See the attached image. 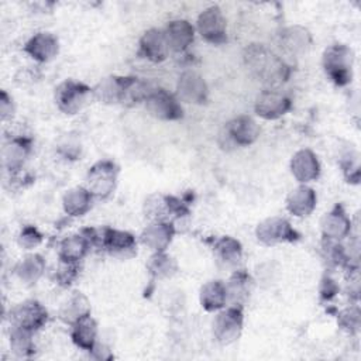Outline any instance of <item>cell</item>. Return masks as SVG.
<instances>
[{
  "instance_id": "cell-13",
  "label": "cell",
  "mask_w": 361,
  "mask_h": 361,
  "mask_svg": "<svg viewBox=\"0 0 361 361\" xmlns=\"http://www.w3.org/2000/svg\"><path fill=\"white\" fill-rule=\"evenodd\" d=\"M178 97L186 103L202 104L207 99V85L204 79L193 71H186L178 80Z\"/></svg>"
},
{
  "instance_id": "cell-24",
  "label": "cell",
  "mask_w": 361,
  "mask_h": 361,
  "mask_svg": "<svg viewBox=\"0 0 361 361\" xmlns=\"http://www.w3.org/2000/svg\"><path fill=\"white\" fill-rule=\"evenodd\" d=\"M312 44V37L309 31L300 25H293L286 28L281 34V47L292 55L305 54Z\"/></svg>"
},
{
  "instance_id": "cell-9",
  "label": "cell",
  "mask_w": 361,
  "mask_h": 361,
  "mask_svg": "<svg viewBox=\"0 0 361 361\" xmlns=\"http://www.w3.org/2000/svg\"><path fill=\"white\" fill-rule=\"evenodd\" d=\"M144 102L145 109L155 118L169 121L178 120L183 116V110L182 106L179 104V100L164 89L151 90Z\"/></svg>"
},
{
  "instance_id": "cell-21",
  "label": "cell",
  "mask_w": 361,
  "mask_h": 361,
  "mask_svg": "<svg viewBox=\"0 0 361 361\" xmlns=\"http://www.w3.org/2000/svg\"><path fill=\"white\" fill-rule=\"evenodd\" d=\"M24 51L38 62H48L58 54V39L49 32H38L28 39Z\"/></svg>"
},
{
  "instance_id": "cell-36",
  "label": "cell",
  "mask_w": 361,
  "mask_h": 361,
  "mask_svg": "<svg viewBox=\"0 0 361 361\" xmlns=\"http://www.w3.org/2000/svg\"><path fill=\"white\" fill-rule=\"evenodd\" d=\"M0 111H1V118L6 120L7 117L13 116V100L11 97L6 93V92H1V97H0Z\"/></svg>"
},
{
  "instance_id": "cell-5",
  "label": "cell",
  "mask_w": 361,
  "mask_h": 361,
  "mask_svg": "<svg viewBox=\"0 0 361 361\" xmlns=\"http://www.w3.org/2000/svg\"><path fill=\"white\" fill-rule=\"evenodd\" d=\"M90 97V87L75 80H65L56 87L55 100L61 111L76 114L85 107Z\"/></svg>"
},
{
  "instance_id": "cell-14",
  "label": "cell",
  "mask_w": 361,
  "mask_h": 361,
  "mask_svg": "<svg viewBox=\"0 0 361 361\" xmlns=\"http://www.w3.org/2000/svg\"><path fill=\"white\" fill-rule=\"evenodd\" d=\"M226 135L228 140L240 147H247L255 142L259 135L258 124L248 116H240L226 126Z\"/></svg>"
},
{
  "instance_id": "cell-11",
  "label": "cell",
  "mask_w": 361,
  "mask_h": 361,
  "mask_svg": "<svg viewBox=\"0 0 361 361\" xmlns=\"http://www.w3.org/2000/svg\"><path fill=\"white\" fill-rule=\"evenodd\" d=\"M226 18L217 6L207 7L197 18V31L203 39L210 44H221L226 41Z\"/></svg>"
},
{
  "instance_id": "cell-20",
  "label": "cell",
  "mask_w": 361,
  "mask_h": 361,
  "mask_svg": "<svg viewBox=\"0 0 361 361\" xmlns=\"http://www.w3.org/2000/svg\"><path fill=\"white\" fill-rule=\"evenodd\" d=\"M316 200V193L312 188L306 185H299L288 195L286 207L293 216L306 217L314 210Z\"/></svg>"
},
{
  "instance_id": "cell-3",
  "label": "cell",
  "mask_w": 361,
  "mask_h": 361,
  "mask_svg": "<svg viewBox=\"0 0 361 361\" xmlns=\"http://www.w3.org/2000/svg\"><path fill=\"white\" fill-rule=\"evenodd\" d=\"M89 238L92 244H100L104 250L110 252V255L117 257L120 259L131 258L137 252L135 238L127 233L113 228H103L100 234H94V230H87Z\"/></svg>"
},
{
  "instance_id": "cell-38",
  "label": "cell",
  "mask_w": 361,
  "mask_h": 361,
  "mask_svg": "<svg viewBox=\"0 0 361 361\" xmlns=\"http://www.w3.org/2000/svg\"><path fill=\"white\" fill-rule=\"evenodd\" d=\"M350 316H351V317H348L347 312H344V313L341 314V324H343L344 327H355V329H357V327H358V323H360L358 310H357V309H351Z\"/></svg>"
},
{
  "instance_id": "cell-34",
  "label": "cell",
  "mask_w": 361,
  "mask_h": 361,
  "mask_svg": "<svg viewBox=\"0 0 361 361\" xmlns=\"http://www.w3.org/2000/svg\"><path fill=\"white\" fill-rule=\"evenodd\" d=\"M41 240H42L41 233L35 227L27 226L21 230V233L18 235V245L24 250H32L37 245H39Z\"/></svg>"
},
{
  "instance_id": "cell-33",
  "label": "cell",
  "mask_w": 361,
  "mask_h": 361,
  "mask_svg": "<svg viewBox=\"0 0 361 361\" xmlns=\"http://www.w3.org/2000/svg\"><path fill=\"white\" fill-rule=\"evenodd\" d=\"M31 336H32L31 331H27V330H24V329L11 326V333H10V345H11V350H13L17 355H20V357L28 355V354L32 351V348H34Z\"/></svg>"
},
{
  "instance_id": "cell-32",
  "label": "cell",
  "mask_w": 361,
  "mask_h": 361,
  "mask_svg": "<svg viewBox=\"0 0 361 361\" xmlns=\"http://www.w3.org/2000/svg\"><path fill=\"white\" fill-rule=\"evenodd\" d=\"M148 269L155 278H168L176 271L175 261L162 252H155L148 261Z\"/></svg>"
},
{
  "instance_id": "cell-19",
  "label": "cell",
  "mask_w": 361,
  "mask_h": 361,
  "mask_svg": "<svg viewBox=\"0 0 361 361\" xmlns=\"http://www.w3.org/2000/svg\"><path fill=\"white\" fill-rule=\"evenodd\" d=\"M140 52L152 62L164 61L169 52L164 31L157 28L145 31L140 39Z\"/></svg>"
},
{
  "instance_id": "cell-12",
  "label": "cell",
  "mask_w": 361,
  "mask_h": 361,
  "mask_svg": "<svg viewBox=\"0 0 361 361\" xmlns=\"http://www.w3.org/2000/svg\"><path fill=\"white\" fill-rule=\"evenodd\" d=\"M290 109V99L274 87L264 89L255 102V111L265 120H275Z\"/></svg>"
},
{
  "instance_id": "cell-28",
  "label": "cell",
  "mask_w": 361,
  "mask_h": 361,
  "mask_svg": "<svg viewBox=\"0 0 361 361\" xmlns=\"http://www.w3.org/2000/svg\"><path fill=\"white\" fill-rule=\"evenodd\" d=\"M72 340L73 343L86 351H93L97 337V324L96 322L89 316L78 320L75 324H72Z\"/></svg>"
},
{
  "instance_id": "cell-23",
  "label": "cell",
  "mask_w": 361,
  "mask_h": 361,
  "mask_svg": "<svg viewBox=\"0 0 361 361\" xmlns=\"http://www.w3.org/2000/svg\"><path fill=\"white\" fill-rule=\"evenodd\" d=\"M90 314V303L82 292H73L61 306L59 317L68 324H75L78 320Z\"/></svg>"
},
{
  "instance_id": "cell-8",
  "label": "cell",
  "mask_w": 361,
  "mask_h": 361,
  "mask_svg": "<svg viewBox=\"0 0 361 361\" xmlns=\"http://www.w3.org/2000/svg\"><path fill=\"white\" fill-rule=\"evenodd\" d=\"M47 319H48L47 310L37 300L21 302L10 312L11 326L24 329L31 333L41 329L47 323Z\"/></svg>"
},
{
  "instance_id": "cell-7",
  "label": "cell",
  "mask_w": 361,
  "mask_h": 361,
  "mask_svg": "<svg viewBox=\"0 0 361 361\" xmlns=\"http://www.w3.org/2000/svg\"><path fill=\"white\" fill-rule=\"evenodd\" d=\"M243 330V312L240 306L231 305L230 307L217 313L213 320V334L221 344L235 341Z\"/></svg>"
},
{
  "instance_id": "cell-30",
  "label": "cell",
  "mask_w": 361,
  "mask_h": 361,
  "mask_svg": "<svg viewBox=\"0 0 361 361\" xmlns=\"http://www.w3.org/2000/svg\"><path fill=\"white\" fill-rule=\"evenodd\" d=\"M251 288H252V281L250 275L244 271H235L228 279V283L226 285L227 299H230L233 305L237 306L250 296Z\"/></svg>"
},
{
  "instance_id": "cell-29",
  "label": "cell",
  "mask_w": 361,
  "mask_h": 361,
  "mask_svg": "<svg viewBox=\"0 0 361 361\" xmlns=\"http://www.w3.org/2000/svg\"><path fill=\"white\" fill-rule=\"evenodd\" d=\"M44 269L45 261L42 259V257L38 254H30L16 265L14 272L23 283L32 285L41 278Z\"/></svg>"
},
{
  "instance_id": "cell-35",
  "label": "cell",
  "mask_w": 361,
  "mask_h": 361,
  "mask_svg": "<svg viewBox=\"0 0 361 361\" xmlns=\"http://www.w3.org/2000/svg\"><path fill=\"white\" fill-rule=\"evenodd\" d=\"M76 278V262L61 261V265L56 271V281L61 285H69Z\"/></svg>"
},
{
  "instance_id": "cell-15",
  "label": "cell",
  "mask_w": 361,
  "mask_h": 361,
  "mask_svg": "<svg viewBox=\"0 0 361 361\" xmlns=\"http://www.w3.org/2000/svg\"><path fill=\"white\" fill-rule=\"evenodd\" d=\"M173 234L175 226L171 221H152L144 228L141 234V241L149 250L155 252H162L171 244Z\"/></svg>"
},
{
  "instance_id": "cell-6",
  "label": "cell",
  "mask_w": 361,
  "mask_h": 361,
  "mask_svg": "<svg viewBox=\"0 0 361 361\" xmlns=\"http://www.w3.org/2000/svg\"><path fill=\"white\" fill-rule=\"evenodd\" d=\"M118 168L111 161H99L87 172V189L93 196L107 197L116 188Z\"/></svg>"
},
{
  "instance_id": "cell-26",
  "label": "cell",
  "mask_w": 361,
  "mask_h": 361,
  "mask_svg": "<svg viewBox=\"0 0 361 361\" xmlns=\"http://www.w3.org/2000/svg\"><path fill=\"white\" fill-rule=\"evenodd\" d=\"M92 241L86 234H72L62 240L59 245V259L66 262H78L89 251Z\"/></svg>"
},
{
  "instance_id": "cell-18",
  "label": "cell",
  "mask_w": 361,
  "mask_h": 361,
  "mask_svg": "<svg viewBox=\"0 0 361 361\" xmlns=\"http://www.w3.org/2000/svg\"><path fill=\"white\" fill-rule=\"evenodd\" d=\"M320 226L324 238L333 241L345 237L351 230V221L340 206H336L331 212L326 213L322 217Z\"/></svg>"
},
{
  "instance_id": "cell-2",
  "label": "cell",
  "mask_w": 361,
  "mask_h": 361,
  "mask_svg": "<svg viewBox=\"0 0 361 361\" xmlns=\"http://www.w3.org/2000/svg\"><path fill=\"white\" fill-rule=\"evenodd\" d=\"M148 93L144 82L123 76L104 78L94 89V96L103 103H137L145 100Z\"/></svg>"
},
{
  "instance_id": "cell-4",
  "label": "cell",
  "mask_w": 361,
  "mask_h": 361,
  "mask_svg": "<svg viewBox=\"0 0 361 361\" xmlns=\"http://www.w3.org/2000/svg\"><path fill=\"white\" fill-rule=\"evenodd\" d=\"M353 54L345 45H331L324 51L323 66L330 79L338 85H347L351 80Z\"/></svg>"
},
{
  "instance_id": "cell-31",
  "label": "cell",
  "mask_w": 361,
  "mask_h": 361,
  "mask_svg": "<svg viewBox=\"0 0 361 361\" xmlns=\"http://www.w3.org/2000/svg\"><path fill=\"white\" fill-rule=\"evenodd\" d=\"M241 244L233 237H221L214 245V255L217 261L230 267L235 265L241 259Z\"/></svg>"
},
{
  "instance_id": "cell-10",
  "label": "cell",
  "mask_w": 361,
  "mask_h": 361,
  "mask_svg": "<svg viewBox=\"0 0 361 361\" xmlns=\"http://www.w3.org/2000/svg\"><path fill=\"white\" fill-rule=\"evenodd\" d=\"M257 238L265 245L293 241L299 234L292 228L288 220L282 217H268L257 226Z\"/></svg>"
},
{
  "instance_id": "cell-16",
  "label": "cell",
  "mask_w": 361,
  "mask_h": 361,
  "mask_svg": "<svg viewBox=\"0 0 361 361\" xmlns=\"http://www.w3.org/2000/svg\"><path fill=\"white\" fill-rule=\"evenodd\" d=\"M290 171L298 182L307 183V182L319 178L320 164H319L314 152L306 148V149L298 151L292 157Z\"/></svg>"
},
{
  "instance_id": "cell-22",
  "label": "cell",
  "mask_w": 361,
  "mask_h": 361,
  "mask_svg": "<svg viewBox=\"0 0 361 361\" xmlns=\"http://www.w3.org/2000/svg\"><path fill=\"white\" fill-rule=\"evenodd\" d=\"M31 149V142L27 138H11L8 140L1 151L3 165L8 171H18L24 165Z\"/></svg>"
},
{
  "instance_id": "cell-17",
  "label": "cell",
  "mask_w": 361,
  "mask_h": 361,
  "mask_svg": "<svg viewBox=\"0 0 361 361\" xmlns=\"http://www.w3.org/2000/svg\"><path fill=\"white\" fill-rule=\"evenodd\" d=\"M164 35L171 51L182 52L193 42L195 28L186 20H173L165 27Z\"/></svg>"
},
{
  "instance_id": "cell-37",
  "label": "cell",
  "mask_w": 361,
  "mask_h": 361,
  "mask_svg": "<svg viewBox=\"0 0 361 361\" xmlns=\"http://www.w3.org/2000/svg\"><path fill=\"white\" fill-rule=\"evenodd\" d=\"M336 292H337V285L334 283V281H331L329 278H324L322 281V288H320L322 296L330 299V298H333L336 295Z\"/></svg>"
},
{
  "instance_id": "cell-1",
  "label": "cell",
  "mask_w": 361,
  "mask_h": 361,
  "mask_svg": "<svg viewBox=\"0 0 361 361\" xmlns=\"http://www.w3.org/2000/svg\"><path fill=\"white\" fill-rule=\"evenodd\" d=\"M244 61L252 76L268 87L276 89L289 76L288 65L261 44H251L247 47Z\"/></svg>"
},
{
  "instance_id": "cell-25",
  "label": "cell",
  "mask_w": 361,
  "mask_h": 361,
  "mask_svg": "<svg viewBox=\"0 0 361 361\" xmlns=\"http://www.w3.org/2000/svg\"><path fill=\"white\" fill-rule=\"evenodd\" d=\"M92 197L93 195L87 188L76 186L69 189L62 199L63 210L73 217L83 216L92 206Z\"/></svg>"
},
{
  "instance_id": "cell-27",
  "label": "cell",
  "mask_w": 361,
  "mask_h": 361,
  "mask_svg": "<svg viewBox=\"0 0 361 361\" xmlns=\"http://www.w3.org/2000/svg\"><path fill=\"white\" fill-rule=\"evenodd\" d=\"M227 302V289L221 281H209L200 289V303L207 312H217Z\"/></svg>"
}]
</instances>
